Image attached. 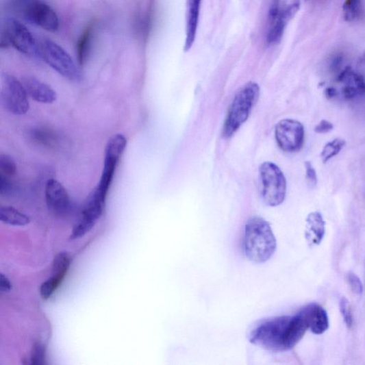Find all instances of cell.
Listing matches in <instances>:
<instances>
[{"label":"cell","mask_w":365,"mask_h":365,"mask_svg":"<svg viewBox=\"0 0 365 365\" xmlns=\"http://www.w3.org/2000/svg\"><path fill=\"white\" fill-rule=\"evenodd\" d=\"M305 167L307 180L311 185L316 186L318 183V176L315 168L309 162L305 163Z\"/></svg>","instance_id":"obj_27"},{"label":"cell","mask_w":365,"mask_h":365,"mask_svg":"<svg viewBox=\"0 0 365 365\" xmlns=\"http://www.w3.org/2000/svg\"><path fill=\"white\" fill-rule=\"evenodd\" d=\"M16 173V165L8 154L0 155V192L3 194L9 190L11 181Z\"/></svg>","instance_id":"obj_19"},{"label":"cell","mask_w":365,"mask_h":365,"mask_svg":"<svg viewBox=\"0 0 365 365\" xmlns=\"http://www.w3.org/2000/svg\"><path fill=\"white\" fill-rule=\"evenodd\" d=\"M28 94L23 83L12 75L3 78L2 102L5 108L14 115H24L29 110Z\"/></svg>","instance_id":"obj_8"},{"label":"cell","mask_w":365,"mask_h":365,"mask_svg":"<svg viewBox=\"0 0 365 365\" xmlns=\"http://www.w3.org/2000/svg\"><path fill=\"white\" fill-rule=\"evenodd\" d=\"M71 264V257L68 253H61L55 257L52 272L53 275L40 288V294L44 299H48L59 288Z\"/></svg>","instance_id":"obj_14"},{"label":"cell","mask_w":365,"mask_h":365,"mask_svg":"<svg viewBox=\"0 0 365 365\" xmlns=\"http://www.w3.org/2000/svg\"><path fill=\"white\" fill-rule=\"evenodd\" d=\"M362 0H344L342 6L343 18L353 23L360 18L362 13Z\"/></svg>","instance_id":"obj_22"},{"label":"cell","mask_w":365,"mask_h":365,"mask_svg":"<svg viewBox=\"0 0 365 365\" xmlns=\"http://www.w3.org/2000/svg\"><path fill=\"white\" fill-rule=\"evenodd\" d=\"M0 220L2 222L15 227H24L29 223L30 218L11 206L0 207Z\"/></svg>","instance_id":"obj_21"},{"label":"cell","mask_w":365,"mask_h":365,"mask_svg":"<svg viewBox=\"0 0 365 365\" xmlns=\"http://www.w3.org/2000/svg\"><path fill=\"white\" fill-rule=\"evenodd\" d=\"M276 142L286 152L299 151L305 142V129L300 121L293 119H284L275 128Z\"/></svg>","instance_id":"obj_9"},{"label":"cell","mask_w":365,"mask_h":365,"mask_svg":"<svg viewBox=\"0 0 365 365\" xmlns=\"http://www.w3.org/2000/svg\"><path fill=\"white\" fill-rule=\"evenodd\" d=\"M340 310L346 325L351 327L353 323V318L349 301L342 297L340 301Z\"/></svg>","instance_id":"obj_24"},{"label":"cell","mask_w":365,"mask_h":365,"mask_svg":"<svg viewBox=\"0 0 365 365\" xmlns=\"http://www.w3.org/2000/svg\"><path fill=\"white\" fill-rule=\"evenodd\" d=\"M127 147V139L121 134L113 136L106 146L101 177L99 184L90 197L103 205H105L118 164Z\"/></svg>","instance_id":"obj_3"},{"label":"cell","mask_w":365,"mask_h":365,"mask_svg":"<svg viewBox=\"0 0 365 365\" xmlns=\"http://www.w3.org/2000/svg\"><path fill=\"white\" fill-rule=\"evenodd\" d=\"M300 8L299 3H294L281 9L276 3L269 12V28L267 41L270 45L280 42L286 27Z\"/></svg>","instance_id":"obj_10"},{"label":"cell","mask_w":365,"mask_h":365,"mask_svg":"<svg viewBox=\"0 0 365 365\" xmlns=\"http://www.w3.org/2000/svg\"><path fill=\"white\" fill-rule=\"evenodd\" d=\"M325 234V223L319 212L310 214L306 220L305 237L310 246L320 244Z\"/></svg>","instance_id":"obj_17"},{"label":"cell","mask_w":365,"mask_h":365,"mask_svg":"<svg viewBox=\"0 0 365 365\" xmlns=\"http://www.w3.org/2000/svg\"><path fill=\"white\" fill-rule=\"evenodd\" d=\"M45 199L50 212L64 216L72 210V201L64 186L57 179H50L45 187Z\"/></svg>","instance_id":"obj_11"},{"label":"cell","mask_w":365,"mask_h":365,"mask_svg":"<svg viewBox=\"0 0 365 365\" xmlns=\"http://www.w3.org/2000/svg\"><path fill=\"white\" fill-rule=\"evenodd\" d=\"M40 58L64 77L78 81L81 78L79 67L73 59L59 45L48 39L40 42Z\"/></svg>","instance_id":"obj_5"},{"label":"cell","mask_w":365,"mask_h":365,"mask_svg":"<svg viewBox=\"0 0 365 365\" xmlns=\"http://www.w3.org/2000/svg\"><path fill=\"white\" fill-rule=\"evenodd\" d=\"M45 355V351L44 346L42 344L37 342L34 345L32 349L31 355L32 364L38 365L44 364Z\"/></svg>","instance_id":"obj_25"},{"label":"cell","mask_w":365,"mask_h":365,"mask_svg":"<svg viewBox=\"0 0 365 365\" xmlns=\"http://www.w3.org/2000/svg\"><path fill=\"white\" fill-rule=\"evenodd\" d=\"M245 252L251 262L264 264L274 255L277 242L268 222L260 217L250 218L245 228Z\"/></svg>","instance_id":"obj_2"},{"label":"cell","mask_w":365,"mask_h":365,"mask_svg":"<svg viewBox=\"0 0 365 365\" xmlns=\"http://www.w3.org/2000/svg\"><path fill=\"white\" fill-rule=\"evenodd\" d=\"M347 281L353 292L357 294H361L363 292L362 284L360 278L353 273L347 274Z\"/></svg>","instance_id":"obj_26"},{"label":"cell","mask_w":365,"mask_h":365,"mask_svg":"<svg viewBox=\"0 0 365 365\" xmlns=\"http://www.w3.org/2000/svg\"><path fill=\"white\" fill-rule=\"evenodd\" d=\"M201 0H190L187 16L185 51H188L194 44L198 29Z\"/></svg>","instance_id":"obj_18"},{"label":"cell","mask_w":365,"mask_h":365,"mask_svg":"<svg viewBox=\"0 0 365 365\" xmlns=\"http://www.w3.org/2000/svg\"><path fill=\"white\" fill-rule=\"evenodd\" d=\"M308 329L303 316L273 317L257 321L249 332L251 343L275 353L292 350Z\"/></svg>","instance_id":"obj_1"},{"label":"cell","mask_w":365,"mask_h":365,"mask_svg":"<svg viewBox=\"0 0 365 365\" xmlns=\"http://www.w3.org/2000/svg\"><path fill=\"white\" fill-rule=\"evenodd\" d=\"M27 19L47 31L54 32L60 28V20L55 11L48 5L33 1L25 10Z\"/></svg>","instance_id":"obj_12"},{"label":"cell","mask_w":365,"mask_h":365,"mask_svg":"<svg viewBox=\"0 0 365 365\" xmlns=\"http://www.w3.org/2000/svg\"><path fill=\"white\" fill-rule=\"evenodd\" d=\"M345 144V141L341 138H335L326 144L320 155L323 162L325 164L335 158L344 148Z\"/></svg>","instance_id":"obj_23"},{"label":"cell","mask_w":365,"mask_h":365,"mask_svg":"<svg viewBox=\"0 0 365 365\" xmlns=\"http://www.w3.org/2000/svg\"><path fill=\"white\" fill-rule=\"evenodd\" d=\"M23 84L29 97L33 100L45 104L54 103L57 100V93L48 84L36 77L25 78Z\"/></svg>","instance_id":"obj_16"},{"label":"cell","mask_w":365,"mask_h":365,"mask_svg":"<svg viewBox=\"0 0 365 365\" xmlns=\"http://www.w3.org/2000/svg\"><path fill=\"white\" fill-rule=\"evenodd\" d=\"M336 82L342 97L347 100H352L365 95L364 78L351 66L343 69L337 77Z\"/></svg>","instance_id":"obj_13"},{"label":"cell","mask_w":365,"mask_h":365,"mask_svg":"<svg viewBox=\"0 0 365 365\" xmlns=\"http://www.w3.org/2000/svg\"><path fill=\"white\" fill-rule=\"evenodd\" d=\"M334 128L333 125L327 120H322L316 127L315 131L318 134H327Z\"/></svg>","instance_id":"obj_28"},{"label":"cell","mask_w":365,"mask_h":365,"mask_svg":"<svg viewBox=\"0 0 365 365\" xmlns=\"http://www.w3.org/2000/svg\"><path fill=\"white\" fill-rule=\"evenodd\" d=\"M259 95V86L255 82L247 83L238 92L225 121L223 131L224 137H231L246 123Z\"/></svg>","instance_id":"obj_4"},{"label":"cell","mask_w":365,"mask_h":365,"mask_svg":"<svg viewBox=\"0 0 365 365\" xmlns=\"http://www.w3.org/2000/svg\"><path fill=\"white\" fill-rule=\"evenodd\" d=\"M360 68L362 69V72H365V55L361 58L359 63ZM360 73V72H359ZM365 79V74L360 73Z\"/></svg>","instance_id":"obj_30"},{"label":"cell","mask_w":365,"mask_h":365,"mask_svg":"<svg viewBox=\"0 0 365 365\" xmlns=\"http://www.w3.org/2000/svg\"><path fill=\"white\" fill-rule=\"evenodd\" d=\"M299 314L305 320L312 333L322 335L329 328V318L325 310L316 303L304 307Z\"/></svg>","instance_id":"obj_15"},{"label":"cell","mask_w":365,"mask_h":365,"mask_svg":"<svg viewBox=\"0 0 365 365\" xmlns=\"http://www.w3.org/2000/svg\"><path fill=\"white\" fill-rule=\"evenodd\" d=\"M94 34V25L88 26L84 29L77 43V60L80 65H84L90 55Z\"/></svg>","instance_id":"obj_20"},{"label":"cell","mask_w":365,"mask_h":365,"mask_svg":"<svg viewBox=\"0 0 365 365\" xmlns=\"http://www.w3.org/2000/svg\"><path fill=\"white\" fill-rule=\"evenodd\" d=\"M12 289V284L7 276L4 274L0 275V290L3 292H10Z\"/></svg>","instance_id":"obj_29"},{"label":"cell","mask_w":365,"mask_h":365,"mask_svg":"<svg viewBox=\"0 0 365 365\" xmlns=\"http://www.w3.org/2000/svg\"><path fill=\"white\" fill-rule=\"evenodd\" d=\"M2 47L12 45L21 53L32 58H40V42L18 21L9 19L2 34Z\"/></svg>","instance_id":"obj_6"},{"label":"cell","mask_w":365,"mask_h":365,"mask_svg":"<svg viewBox=\"0 0 365 365\" xmlns=\"http://www.w3.org/2000/svg\"><path fill=\"white\" fill-rule=\"evenodd\" d=\"M262 184V197L266 204L275 207L281 205L286 195V179L279 167L272 162H264L260 167Z\"/></svg>","instance_id":"obj_7"}]
</instances>
